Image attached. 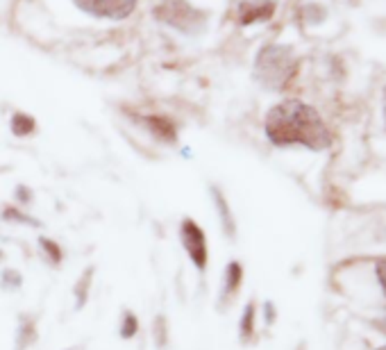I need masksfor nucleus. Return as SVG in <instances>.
I'll list each match as a JSON object with an SVG mask.
<instances>
[{
  "mask_svg": "<svg viewBox=\"0 0 386 350\" xmlns=\"http://www.w3.org/2000/svg\"><path fill=\"white\" fill-rule=\"evenodd\" d=\"M266 136L273 146H305L309 150H325L332 134L318 111L303 100H284L270 107L264 123Z\"/></svg>",
  "mask_w": 386,
  "mask_h": 350,
  "instance_id": "1",
  "label": "nucleus"
},
{
  "mask_svg": "<svg viewBox=\"0 0 386 350\" xmlns=\"http://www.w3.org/2000/svg\"><path fill=\"white\" fill-rule=\"evenodd\" d=\"M257 80L268 89H284L295 75V57L291 48L284 46H266L261 48L255 61Z\"/></svg>",
  "mask_w": 386,
  "mask_h": 350,
  "instance_id": "2",
  "label": "nucleus"
},
{
  "mask_svg": "<svg viewBox=\"0 0 386 350\" xmlns=\"http://www.w3.org/2000/svg\"><path fill=\"white\" fill-rule=\"evenodd\" d=\"M178 236L191 266L200 275H205L209 266V241H207V232L200 228V223L191 216H184L180 221Z\"/></svg>",
  "mask_w": 386,
  "mask_h": 350,
  "instance_id": "3",
  "label": "nucleus"
},
{
  "mask_svg": "<svg viewBox=\"0 0 386 350\" xmlns=\"http://www.w3.org/2000/svg\"><path fill=\"white\" fill-rule=\"evenodd\" d=\"M157 16L171 25H176L182 32H195L200 28V14L186 3V0H164L161 7L157 9Z\"/></svg>",
  "mask_w": 386,
  "mask_h": 350,
  "instance_id": "4",
  "label": "nucleus"
},
{
  "mask_svg": "<svg viewBox=\"0 0 386 350\" xmlns=\"http://www.w3.org/2000/svg\"><path fill=\"white\" fill-rule=\"evenodd\" d=\"M82 11L96 19L123 21L136 9L139 0H73Z\"/></svg>",
  "mask_w": 386,
  "mask_h": 350,
  "instance_id": "5",
  "label": "nucleus"
},
{
  "mask_svg": "<svg viewBox=\"0 0 386 350\" xmlns=\"http://www.w3.org/2000/svg\"><path fill=\"white\" fill-rule=\"evenodd\" d=\"M243 264L239 259H230L225 271H223V284H220V291H218V309L225 311L234 298L241 294V286H243Z\"/></svg>",
  "mask_w": 386,
  "mask_h": 350,
  "instance_id": "6",
  "label": "nucleus"
},
{
  "mask_svg": "<svg viewBox=\"0 0 386 350\" xmlns=\"http://www.w3.org/2000/svg\"><path fill=\"white\" fill-rule=\"evenodd\" d=\"M209 191V198H211V205L216 209V216H218V223H220V230L225 234L228 241H234L236 239V216L230 207V200L223 194V189L218 184H209L207 186Z\"/></svg>",
  "mask_w": 386,
  "mask_h": 350,
  "instance_id": "7",
  "label": "nucleus"
},
{
  "mask_svg": "<svg viewBox=\"0 0 386 350\" xmlns=\"http://www.w3.org/2000/svg\"><path fill=\"white\" fill-rule=\"evenodd\" d=\"M16 332H14V350H32L39 341V323L32 311H21L16 319Z\"/></svg>",
  "mask_w": 386,
  "mask_h": 350,
  "instance_id": "8",
  "label": "nucleus"
},
{
  "mask_svg": "<svg viewBox=\"0 0 386 350\" xmlns=\"http://www.w3.org/2000/svg\"><path fill=\"white\" fill-rule=\"evenodd\" d=\"M141 125L151 132L157 141L161 144H178V125L173 123L168 116H159V114H148V116H139Z\"/></svg>",
  "mask_w": 386,
  "mask_h": 350,
  "instance_id": "9",
  "label": "nucleus"
},
{
  "mask_svg": "<svg viewBox=\"0 0 386 350\" xmlns=\"http://www.w3.org/2000/svg\"><path fill=\"white\" fill-rule=\"evenodd\" d=\"M93 278H96V266H86L82 273H80V278L76 280V284H73V309L76 311H82L86 307V303H89V298H91V289H93Z\"/></svg>",
  "mask_w": 386,
  "mask_h": 350,
  "instance_id": "10",
  "label": "nucleus"
},
{
  "mask_svg": "<svg viewBox=\"0 0 386 350\" xmlns=\"http://www.w3.org/2000/svg\"><path fill=\"white\" fill-rule=\"evenodd\" d=\"M0 219L9 225H26V228H34V230L44 228V223L36 216H32L28 209H21V207L9 205V203L0 207Z\"/></svg>",
  "mask_w": 386,
  "mask_h": 350,
  "instance_id": "11",
  "label": "nucleus"
},
{
  "mask_svg": "<svg viewBox=\"0 0 386 350\" xmlns=\"http://www.w3.org/2000/svg\"><path fill=\"white\" fill-rule=\"evenodd\" d=\"M36 246H39V253L41 257L46 259V264H51L53 269H59L64 264V248H61L59 241H55L53 236H46V234H39L36 236Z\"/></svg>",
  "mask_w": 386,
  "mask_h": 350,
  "instance_id": "12",
  "label": "nucleus"
},
{
  "mask_svg": "<svg viewBox=\"0 0 386 350\" xmlns=\"http://www.w3.org/2000/svg\"><path fill=\"white\" fill-rule=\"evenodd\" d=\"M255 332H257V305L255 300H248L239 321V339L243 344H250L255 339Z\"/></svg>",
  "mask_w": 386,
  "mask_h": 350,
  "instance_id": "13",
  "label": "nucleus"
},
{
  "mask_svg": "<svg viewBox=\"0 0 386 350\" xmlns=\"http://www.w3.org/2000/svg\"><path fill=\"white\" fill-rule=\"evenodd\" d=\"M139 332H141V321L136 316V311H132L130 307H123L118 321V336L123 341H132Z\"/></svg>",
  "mask_w": 386,
  "mask_h": 350,
  "instance_id": "14",
  "label": "nucleus"
},
{
  "mask_svg": "<svg viewBox=\"0 0 386 350\" xmlns=\"http://www.w3.org/2000/svg\"><path fill=\"white\" fill-rule=\"evenodd\" d=\"M153 341L157 350H168L171 348V325H168V316L164 311H159L153 319Z\"/></svg>",
  "mask_w": 386,
  "mask_h": 350,
  "instance_id": "15",
  "label": "nucleus"
},
{
  "mask_svg": "<svg viewBox=\"0 0 386 350\" xmlns=\"http://www.w3.org/2000/svg\"><path fill=\"white\" fill-rule=\"evenodd\" d=\"M9 128L14 136L26 139V136H32L36 132V121H34V116L28 114V111H14L9 121Z\"/></svg>",
  "mask_w": 386,
  "mask_h": 350,
  "instance_id": "16",
  "label": "nucleus"
},
{
  "mask_svg": "<svg viewBox=\"0 0 386 350\" xmlns=\"http://www.w3.org/2000/svg\"><path fill=\"white\" fill-rule=\"evenodd\" d=\"M23 273L14 266H5L0 271V289L3 291H21L23 289Z\"/></svg>",
  "mask_w": 386,
  "mask_h": 350,
  "instance_id": "17",
  "label": "nucleus"
},
{
  "mask_svg": "<svg viewBox=\"0 0 386 350\" xmlns=\"http://www.w3.org/2000/svg\"><path fill=\"white\" fill-rule=\"evenodd\" d=\"M14 203H16V207H21V209L32 207V205H34V191L30 189L28 184H16V186H14Z\"/></svg>",
  "mask_w": 386,
  "mask_h": 350,
  "instance_id": "18",
  "label": "nucleus"
},
{
  "mask_svg": "<svg viewBox=\"0 0 386 350\" xmlns=\"http://www.w3.org/2000/svg\"><path fill=\"white\" fill-rule=\"evenodd\" d=\"M377 278H380V284H382V289L386 294V259H382L377 264Z\"/></svg>",
  "mask_w": 386,
  "mask_h": 350,
  "instance_id": "19",
  "label": "nucleus"
},
{
  "mask_svg": "<svg viewBox=\"0 0 386 350\" xmlns=\"http://www.w3.org/2000/svg\"><path fill=\"white\" fill-rule=\"evenodd\" d=\"M275 316L278 314H275V307H273V303H266L264 305V319H266V323L270 325L273 321H275Z\"/></svg>",
  "mask_w": 386,
  "mask_h": 350,
  "instance_id": "20",
  "label": "nucleus"
},
{
  "mask_svg": "<svg viewBox=\"0 0 386 350\" xmlns=\"http://www.w3.org/2000/svg\"><path fill=\"white\" fill-rule=\"evenodd\" d=\"M377 328L386 334V319H380V321H377Z\"/></svg>",
  "mask_w": 386,
  "mask_h": 350,
  "instance_id": "21",
  "label": "nucleus"
},
{
  "mask_svg": "<svg viewBox=\"0 0 386 350\" xmlns=\"http://www.w3.org/2000/svg\"><path fill=\"white\" fill-rule=\"evenodd\" d=\"M5 257H7V255H5V250L0 248V261H5Z\"/></svg>",
  "mask_w": 386,
  "mask_h": 350,
  "instance_id": "22",
  "label": "nucleus"
},
{
  "mask_svg": "<svg viewBox=\"0 0 386 350\" xmlns=\"http://www.w3.org/2000/svg\"><path fill=\"white\" fill-rule=\"evenodd\" d=\"M384 121H386V91H384Z\"/></svg>",
  "mask_w": 386,
  "mask_h": 350,
  "instance_id": "23",
  "label": "nucleus"
},
{
  "mask_svg": "<svg viewBox=\"0 0 386 350\" xmlns=\"http://www.w3.org/2000/svg\"><path fill=\"white\" fill-rule=\"evenodd\" d=\"M380 350H386V346H384V348H380Z\"/></svg>",
  "mask_w": 386,
  "mask_h": 350,
  "instance_id": "24",
  "label": "nucleus"
},
{
  "mask_svg": "<svg viewBox=\"0 0 386 350\" xmlns=\"http://www.w3.org/2000/svg\"><path fill=\"white\" fill-rule=\"evenodd\" d=\"M66 350H73V348H66Z\"/></svg>",
  "mask_w": 386,
  "mask_h": 350,
  "instance_id": "25",
  "label": "nucleus"
}]
</instances>
